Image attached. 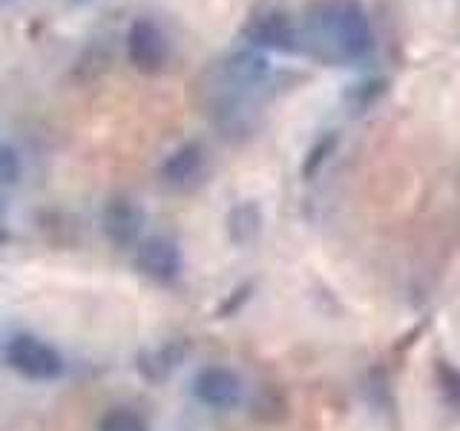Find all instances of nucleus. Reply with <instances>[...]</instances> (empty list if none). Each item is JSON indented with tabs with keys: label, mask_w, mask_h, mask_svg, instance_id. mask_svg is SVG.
Masks as SVG:
<instances>
[{
	"label": "nucleus",
	"mask_w": 460,
	"mask_h": 431,
	"mask_svg": "<svg viewBox=\"0 0 460 431\" xmlns=\"http://www.w3.org/2000/svg\"><path fill=\"white\" fill-rule=\"evenodd\" d=\"M6 363L26 380H55L64 371L61 354L35 337H14L6 345Z\"/></svg>",
	"instance_id": "4"
},
{
	"label": "nucleus",
	"mask_w": 460,
	"mask_h": 431,
	"mask_svg": "<svg viewBox=\"0 0 460 431\" xmlns=\"http://www.w3.org/2000/svg\"><path fill=\"white\" fill-rule=\"evenodd\" d=\"M101 227L112 244L127 248V244H136L144 227V210L129 198H112L110 205L101 213Z\"/></svg>",
	"instance_id": "8"
},
{
	"label": "nucleus",
	"mask_w": 460,
	"mask_h": 431,
	"mask_svg": "<svg viewBox=\"0 0 460 431\" xmlns=\"http://www.w3.org/2000/svg\"><path fill=\"white\" fill-rule=\"evenodd\" d=\"M127 57L144 75H158L170 61V40L153 18H136L127 29Z\"/></svg>",
	"instance_id": "2"
},
{
	"label": "nucleus",
	"mask_w": 460,
	"mask_h": 431,
	"mask_svg": "<svg viewBox=\"0 0 460 431\" xmlns=\"http://www.w3.org/2000/svg\"><path fill=\"white\" fill-rule=\"evenodd\" d=\"M244 40L251 43L253 49H268V52H285V55H296L302 52V40H299V26L288 18L285 12H262L251 18V23L242 29Z\"/></svg>",
	"instance_id": "3"
},
{
	"label": "nucleus",
	"mask_w": 460,
	"mask_h": 431,
	"mask_svg": "<svg viewBox=\"0 0 460 431\" xmlns=\"http://www.w3.org/2000/svg\"><path fill=\"white\" fill-rule=\"evenodd\" d=\"M193 394L205 402L208 409L216 411H227V409H236L242 402L244 394V385L239 380L236 371L222 368V365H210V368H201L193 380Z\"/></svg>",
	"instance_id": "5"
},
{
	"label": "nucleus",
	"mask_w": 460,
	"mask_h": 431,
	"mask_svg": "<svg viewBox=\"0 0 460 431\" xmlns=\"http://www.w3.org/2000/svg\"><path fill=\"white\" fill-rule=\"evenodd\" d=\"M262 230V210L256 201H242L227 213V233L236 244H248L259 236Z\"/></svg>",
	"instance_id": "9"
},
{
	"label": "nucleus",
	"mask_w": 460,
	"mask_h": 431,
	"mask_svg": "<svg viewBox=\"0 0 460 431\" xmlns=\"http://www.w3.org/2000/svg\"><path fill=\"white\" fill-rule=\"evenodd\" d=\"M136 268L155 282H172L181 273V251L167 236H150L136 248Z\"/></svg>",
	"instance_id": "6"
},
{
	"label": "nucleus",
	"mask_w": 460,
	"mask_h": 431,
	"mask_svg": "<svg viewBox=\"0 0 460 431\" xmlns=\"http://www.w3.org/2000/svg\"><path fill=\"white\" fill-rule=\"evenodd\" d=\"M334 147H337V136H334V133H328V136H323L320 141H316L314 147L308 150L305 162H302V176H305V179H314V176H316V170H320V167L328 162V155L334 153Z\"/></svg>",
	"instance_id": "12"
},
{
	"label": "nucleus",
	"mask_w": 460,
	"mask_h": 431,
	"mask_svg": "<svg viewBox=\"0 0 460 431\" xmlns=\"http://www.w3.org/2000/svg\"><path fill=\"white\" fill-rule=\"evenodd\" d=\"M302 52L328 66L366 61L374 49V29L359 0H316L299 26Z\"/></svg>",
	"instance_id": "1"
},
{
	"label": "nucleus",
	"mask_w": 460,
	"mask_h": 431,
	"mask_svg": "<svg viewBox=\"0 0 460 431\" xmlns=\"http://www.w3.org/2000/svg\"><path fill=\"white\" fill-rule=\"evenodd\" d=\"M98 431H147V420L136 409H112L98 420Z\"/></svg>",
	"instance_id": "11"
},
{
	"label": "nucleus",
	"mask_w": 460,
	"mask_h": 431,
	"mask_svg": "<svg viewBox=\"0 0 460 431\" xmlns=\"http://www.w3.org/2000/svg\"><path fill=\"white\" fill-rule=\"evenodd\" d=\"M440 383H443V394L452 402H460V371L440 365Z\"/></svg>",
	"instance_id": "14"
},
{
	"label": "nucleus",
	"mask_w": 460,
	"mask_h": 431,
	"mask_svg": "<svg viewBox=\"0 0 460 431\" xmlns=\"http://www.w3.org/2000/svg\"><path fill=\"white\" fill-rule=\"evenodd\" d=\"M385 90H388V81L385 78H366V81L354 84L351 90L345 92V101H349L354 112H363V110L377 104V101L385 95Z\"/></svg>",
	"instance_id": "10"
},
{
	"label": "nucleus",
	"mask_w": 460,
	"mask_h": 431,
	"mask_svg": "<svg viewBox=\"0 0 460 431\" xmlns=\"http://www.w3.org/2000/svg\"><path fill=\"white\" fill-rule=\"evenodd\" d=\"M208 172V155L199 141H187L172 150L162 164V179L176 190H190Z\"/></svg>",
	"instance_id": "7"
},
{
	"label": "nucleus",
	"mask_w": 460,
	"mask_h": 431,
	"mask_svg": "<svg viewBox=\"0 0 460 431\" xmlns=\"http://www.w3.org/2000/svg\"><path fill=\"white\" fill-rule=\"evenodd\" d=\"M21 179V158L18 150L9 144H0V184H14Z\"/></svg>",
	"instance_id": "13"
}]
</instances>
